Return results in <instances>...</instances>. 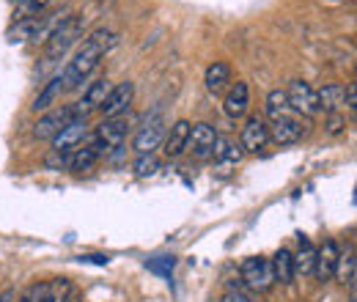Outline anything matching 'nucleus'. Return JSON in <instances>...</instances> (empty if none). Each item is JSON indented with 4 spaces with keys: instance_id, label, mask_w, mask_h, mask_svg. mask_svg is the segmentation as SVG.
<instances>
[{
    "instance_id": "obj_24",
    "label": "nucleus",
    "mask_w": 357,
    "mask_h": 302,
    "mask_svg": "<svg viewBox=\"0 0 357 302\" xmlns=\"http://www.w3.org/2000/svg\"><path fill=\"white\" fill-rule=\"evenodd\" d=\"M204 83H206V91L209 93H223L228 83H231V66L225 63V61H215L209 69H206V77H204Z\"/></svg>"
},
{
    "instance_id": "obj_16",
    "label": "nucleus",
    "mask_w": 357,
    "mask_h": 302,
    "mask_svg": "<svg viewBox=\"0 0 357 302\" xmlns=\"http://www.w3.org/2000/svg\"><path fill=\"white\" fill-rule=\"evenodd\" d=\"M338 256H341V250H338V245H335L333 239H327V242H321V248H316L313 275H316L321 283H327V280H333V278H335Z\"/></svg>"
},
{
    "instance_id": "obj_25",
    "label": "nucleus",
    "mask_w": 357,
    "mask_h": 302,
    "mask_svg": "<svg viewBox=\"0 0 357 302\" xmlns=\"http://www.w3.org/2000/svg\"><path fill=\"white\" fill-rule=\"evenodd\" d=\"M267 116L272 119V121L286 119V116H294V110H291V105H289V99H286V91H280V88L269 91L267 93Z\"/></svg>"
},
{
    "instance_id": "obj_33",
    "label": "nucleus",
    "mask_w": 357,
    "mask_h": 302,
    "mask_svg": "<svg viewBox=\"0 0 357 302\" xmlns=\"http://www.w3.org/2000/svg\"><path fill=\"white\" fill-rule=\"evenodd\" d=\"M14 300H17L14 289H6V292H0V302H14Z\"/></svg>"
},
{
    "instance_id": "obj_19",
    "label": "nucleus",
    "mask_w": 357,
    "mask_h": 302,
    "mask_svg": "<svg viewBox=\"0 0 357 302\" xmlns=\"http://www.w3.org/2000/svg\"><path fill=\"white\" fill-rule=\"evenodd\" d=\"M63 91H66V86H63V77H61V75H58V77H52V80H50V83L39 91V96L33 99L31 110H33V113H47V110H52V107L61 102Z\"/></svg>"
},
{
    "instance_id": "obj_29",
    "label": "nucleus",
    "mask_w": 357,
    "mask_h": 302,
    "mask_svg": "<svg viewBox=\"0 0 357 302\" xmlns=\"http://www.w3.org/2000/svg\"><path fill=\"white\" fill-rule=\"evenodd\" d=\"M347 127V119L341 116V113H330V119H327V132L330 135H341Z\"/></svg>"
},
{
    "instance_id": "obj_7",
    "label": "nucleus",
    "mask_w": 357,
    "mask_h": 302,
    "mask_svg": "<svg viewBox=\"0 0 357 302\" xmlns=\"http://www.w3.org/2000/svg\"><path fill=\"white\" fill-rule=\"evenodd\" d=\"M239 146L245 154H259L269 146V124L264 116L253 113L245 119V127L239 132Z\"/></svg>"
},
{
    "instance_id": "obj_17",
    "label": "nucleus",
    "mask_w": 357,
    "mask_h": 302,
    "mask_svg": "<svg viewBox=\"0 0 357 302\" xmlns=\"http://www.w3.org/2000/svg\"><path fill=\"white\" fill-rule=\"evenodd\" d=\"M102 157H105V154H102L99 143L89 135V137L83 140V146H77V149L69 154V171H75V173L91 171Z\"/></svg>"
},
{
    "instance_id": "obj_10",
    "label": "nucleus",
    "mask_w": 357,
    "mask_h": 302,
    "mask_svg": "<svg viewBox=\"0 0 357 302\" xmlns=\"http://www.w3.org/2000/svg\"><path fill=\"white\" fill-rule=\"evenodd\" d=\"M75 119H77V116H75V107H72V105L52 107V110L42 113V119L33 124V137H36V140H52L58 132L63 130L69 121H75Z\"/></svg>"
},
{
    "instance_id": "obj_20",
    "label": "nucleus",
    "mask_w": 357,
    "mask_h": 302,
    "mask_svg": "<svg viewBox=\"0 0 357 302\" xmlns=\"http://www.w3.org/2000/svg\"><path fill=\"white\" fill-rule=\"evenodd\" d=\"M294 259V275H313V264H316V248L305 234H297V253H291Z\"/></svg>"
},
{
    "instance_id": "obj_8",
    "label": "nucleus",
    "mask_w": 357,
    "mask_h": 302,
    "mask_svg": "<svg viewBox=\"0 0 357 302\" xmlns=\"http://www.w3.org/2000/svg\"><path fill=\"white\" fill-rule=\"evenodd\" d=\"M305 135H308V119H303V116L294 113V116H286V119L272 121V127H269V143H275V146H294Z\"/></svg>"
},
{
    "instance_id": "obj_2",
    "label": "nucleus",
    "mask_w": 357,
    "mask_h": 302,
    "mask_svg": "<svg viewBox=\"0 0 357 302\" xmlns=\"http://www.w3.org/2000/svg\"><path fill=\"white\" fill-rule=\"evenodd\" d=\"M83 33V17H61V22L50 31V36L45 39V61L47 63H55L58 58H63L69 52V47L80 39Z\"/></svg>"
},
{
    "instance_id": "obj_3",
    "label": "nucleus",
    "mask_w": 357,
    "mask_h": 302,
    "mask_svg": "<svg viewBox=\"0 0 357 302\" xmlns=\"http://www.w3.org/2000/svg\"><path fill=\"white\" fill-rule=\"evenodd\" d=\"M165 116H162V110H151L146 119H143V124L137 127L135 132V140H132V149L137 154H154L160 146H162V140H165Z\"/></svg>"
},
{
    "instance_id": "obj_4",
    "label": "nucleus",
    "mask_w": 357,
    "mask_h": 302,
    "mask_svg": "<svg viewBox=\"0 0 357 302\" xmlns=\"http://www.w3.org/2000/svg\"><path fill=\"white\" fill-rule=\"evenodd\" d=\"M239 278L245 280V286L250 292H259L264 294L275 286V272H272V261L264 256H250V259L242 261L239 266Z\"/></svg>"
},
{
    "instance_id": "obj_32",
    "label": "nucleus",
    "mask_w": 357,
    "mask_h": 302,
    "mask_svg": "<svg viewBox=\"0 0 357 302\" xmlns=\"http://www.w3.org/2000/svg\"><path fill=\"white\" fill-rule=\"evenodd\" d=\"M220 302H253L248 294H242L239 289H228L223 297H220Z\"/></svg>"
},
{
    "instance_id": "obj_34",
    "label": "nucleus",
    "mask_w": 357,
    "mask_h": 302,
    "mask_svg": "<svg viewBox=\"0 0 357 302\" xmlns=\"http://www.w3.org/2000/svg\"><path fill=\"white\" fill-rule=\"evenodd\" d=\"M66 302H80V294H77V292H72V294L66 297Z\"/></svg>"
},
{
    "instance_id": "obj_9",
    "label": "nucleus",
    "mask_w": 357,
    "mask_h": 302,
    "mask_svg": "<svg viewBox=\"0 0 357 302\" xmlns=\"http://www.w3.org/2000/svg\"><path fill=\"white\" fill-rule=\"evenodd\" d=\"M91 137L99 143L102 154L113 151V149H121L124 140H127V119L119 116V119H102L93 130H91Z\"/></svg>"
},
{
    "instance_id": "obj_11",
    "label": "nucleus",
    "mask_w": 357,
    "mask_h": 302,
    "mask_svg": "<svg viewBox=\"0 0 357 302\" xmlns=\"http://www.w3.org/2000/svg\"><path fill=\"white\" fill-rule=\"evenodd\" d=\"M89 135H91L89 119H75V121H69L63 130L58 132L50 143H52V151L55 154H72L77 146H83V140Z\"/></svg>"
},
{
    "instance_id": "obj_23",
    "label": "nucleus",
    "mask_w": 357,
    "mask_h": 302,
    "mask_svg": "<svg viewBox=\"0 0 357 302\" xmlns=\"http://www.w3.org/2000/svg\"><path fill=\"white\" fill-rule=\"evenodd\" d=\"M272 261V272H275V283H283V286H291L294 283V259H291V250L289 248H280L275 253Z\"/></svg>"
},
{
    "instance_id": "obj_12",
    "label": "nucleus",
    "mask_w": 357,
    "mask_h": 302,
    "mask_svg": "<svg viewBox=\"0 0 357 302\" xmlns=\"http://www.w3.org/2000/svg\"><path fill=\"white\" fill-rule=\"evenodd\" d=\"M110 88H113V83H110L107 77H96L93 83H89V88L83 91V99H77V102L72 105V107H75V116H77V119H89L93 110H99V107L105 105Z\"/></svg>"
},
{
    "instance_id": "obj_6",
    "label": "nucleus",
    "mask_w": 357,
    "mask_h": 302,
    "mask_svg": "<svg viewBox=\"0 0 357 302\" xmlns=\"http://www.w3.org/2000/svg\"><path fill=\"white\" fill-rule=\"evenodd\" d=\"M286 99L291 105V110L303 119L311 121L313 116H319V99H316V88L308 80H291L286 88Z\"/></svg>"
},
{
    "instance_id": "obj_28",
    "label": "nucleus",
    "mask_w": 357,
    "mask_h": 302,
    "mask_svg": "<svg viewBox=\"0 0 357 302\" xmlns=\"http://www.w3.org/2000/svg\"><path fill=\"white\" fill-rule=\"evenodd\" d=\"M132 168H135V176L146 179V176H154V173L160 171V160H157L154 154H137Z\"/></svg>"
},
{
    "instance_id": "obj_35",
    "label": "nucleus",
    "mask_w": 357,
    "mask_h": 302,
    "mask_svg": "<svg viewBox=\"0 0 357 302\" xmlns=\"http://www.w3.org/2000/svg\"><path fill=\"white\" fill-rule=\"evenodd\" d=\"M17 302H33V300H31V292H25V294H22V297H20Z\"/></svg>"
},
{
    "instance_id": "obj_31",
    "label": "nucleus",
    "mask_w": 357,
    "mask_h": 302,
    "mask_svg": "<svg viewBox=\"0 0 357 302\" xmlns=\"http://www.w3.org/2000/svg\"><path fill=\"white\" fill-rule=\"evenodd\" d=\"M162 259V264L160 261H151L149 266L154 269V272H162V275H171V269H174V256H160Z\"/></svg>"
},
{
    "instance_id": "obj_14",
    "label": "nucleus",
    "mask_w": 357,
    "mask_h": 302,
    "mask_svg": "<svg viewBox=\"0 0 357 302\" xmlns=\"http://www.w3.org/2000/svg\"><path fill=\"white\" fill-rule=\"evenodd\" d=\"M250 110V86L245 80H236L234 86H228L223 96V113L231 121H239L245 119Z\"/></svg>"
},
{
    "instance_id": "obj_15",
    "label": "nucleus",
    "mask_w": 357,
    "mask_h": 302,
    "mask_svg": "<svg viewBox=\"0 0 357 302\" xmlns=\"http://www.w3.org/2000/svg\"><path fill=\"white\" fill-rule=\"evenodd\" d=\"M31 300L33 302H66V297L75 292L69 280L63 278H55V280H42V283H33L31 289Z\"/></svg>"
},
{
    "instance_id": "obj_27",
    "label": "nucleus",
    "mask_w": 357,
    "mask_h": 302,
    "mask_svg": "<svg viewBox=\"0 0 357 302\" xmlns=\"http://www.w3.org/2000/svg\"><path fill=\"white\" fill-rule=\"evenodd\" d=\"M52 0H20L17 8H14V20H31V17H39L50 8Z\"/></svg>"
},
{
    "instance_id": "obj_21",
    "label": "nucleus",
    "mask_w": 357,
    "mask_h": 302,
    "mask_svg": "<svg viewBox=\"0 0 357 302\" xmlns=\"http://www.w3.org/2000/svg\"><path fill=\"white\" fill-rule=\"evenodd\" d=\"M316 99H319V113L324 110L330 113H341L344 110V86L341 83H324L321 88H316Z\"/></svg>"
},
{
    "instance_id": "obj_30",
    "label": "nucleus",
    "mask_w": 357,
    "mask_h": 302,
    "mask_svg": "<svg viewBox=\"0 0 357 302\" xmlns=\"http://www.w3.org/2000/svg\"><path fill=\"white\" fill-rule=\"evenodd\" d=\"M344 107H349V113H355L357 110V86L355 83H349V86L344 88Z\"/></svg>"
},
{
    "instance_id": "obj_13",
    "label": "nucleus",
    "mask_w": 357,
    "mask_h": 302,
    "mask_svg": "<svg viewBox=\"0 0 357 302\" xmlns=\"http://www.w3.org/2000/svg\"><path fill=\"white\" fill-rule=\"evenodd\" d=\"M132 99H135V83H130V80L116 83V86L110 88L105 105L99 107V113H102L105 119H119V116H124V113L130 110Z\"/></svg>"
},
{
    "instance_id": "obj_22",
    "label": "nucleus",
    "mask_w": 357,
    "mask_h": 302,
    "mask_svg": "<svg viewBox=\"0 0 357 302\" xmlns=\"http://www.w3.org/2000/svg\"><path fill=\"white\" fill-rule=\"evenodd\" d=\"M215 163L220 165V168H231V165H239L242 163V157H245V151H242V146L236 143V140H231V137H218V146H215Z\"/></svg>"
},
{
    "instance_id": "obj_36",
    "label": "nucleus",
    "mask_w": 357,
    "mask_h": 302,
    "mask_svg": "<svg viewBox=\"0 0 357 302\" xmlns=\"http://www.w3.org/2000/svg\"><path fill=\"white\" fill-rule=\"evenodd\" d=\"M17 3H20V0H17Z\"/></svg>"
},
{
    "instance_id": "obj_26",
    "label": "nucleus",
    "mask_w": 357,
    "mask_h": 302,
    "mask_svg": "<svg viewBox=\"0 0 357 302\" xmlns=\"http://www.w3.org/2000/svg\"><path fill=\"white\" fill-rule=\"evenodd\" d=\"M355 269H357V261H355V250L349 248L347 253L338 256V266H335V280L355 289Z\"/></svg>"
},
{
    "instance_id": "obj_5",
    "label": "nucleus",
    "mask_w": 357,
    "mask_h": 302,
    "mask_svg": "<svg viewBox=\"0 0 357 302\" xmlns=\"http://www.w3.org/2000/svg\"><path fill=\"white\" fill-rule=\"evenodd\" d=\"M218 130L212 127V124H206V121H198V124H192L190 127V137H187V154L192 157V160H198V163H204V160H209L212 154H215V146H218Z\"/></svg>"
},
{
    "instance_id": "obj_18",
    "label": "nucleus",
    "mask_w": 357,
    "mask_h": 302,
    "mask_svg": "<svg viewBox=\"0 0 357 302\" xmlns=\"http://www.w3.org/2000/svg\"><path fill=\"white\" fill-rule=\"evenodd\" d=\"M190 127H192V124H190L187 119H178L176 124L165 132L162 154H165L168 160H176V157L184 154V149H187V137H190Z\"/></svg>"
},
{
    "instance_id": "obj_1",
    "label": "nucleus",
    "mask_w": 357,
    "mask_h": 302,
    "mask_svg": "<svg viewBox=\"0 0 357 302\" xmlns=\"http://www.w3.org/2000/svg\"><path fill=\"white\" fill-rule=\"evenodd\" d=\"M113 44H116V33L107 31V28H96L93 33H89V39L80 44V50L72 55V61L66 63V69L61 75L66 91L83 86L91 75L99 69L102 58L113 50Z\"/></svg>"
}]
</instances>
